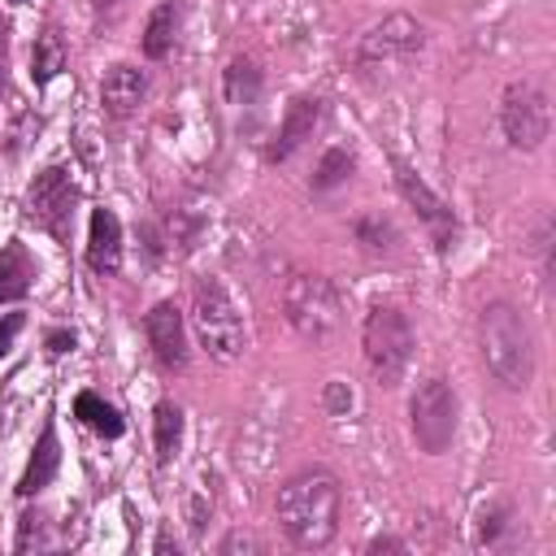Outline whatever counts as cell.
Returning <instances> with one entry per match:
<instances>
[{
	"mask_svg": "<svg viewBox=\"0 0 556 556\" xmlns=\"http://www.w3.org/2000/svg\"><path fill=\"white\" fill-rule=\"evenodd\" d=\"M74 417L83 421V426H91L100 439H117L122 430H126V421H122V413L113 408V404H104L96 391H83L78 400H74Z\"/></svg>",
	"mask_w": 556,
	"mask_h": 556,
	"instance_id": "ffe728a7",
	"label": "cell"
},
{
	"mask_svg": "<svg viewBox=\"0 0 556 556\" xmlns=\"http://www.w3.org/2000/svg\"><path fill=\"white\" fill-rule=\"evenodd\" d=\"M478 343H482V365L500 387H508V391L530 387V378H534V334L508 300H495V304L482 308Z\"/></svg>",
	"mask_w": 556,
	"mask_h": 556,
	"instance_id": "7a4b0ae2",
	"label": "cell"
},
{
	"mask_svg": "<svg viewBox=\"0 0 556 556\" xmlns=\"http://www.w3.org/2000/svg\"><path fill=\"white\" fill-rule=\"evenodd\" d=\"M4 70H9V30L0 26V87H4Z\"/></svg>",
	"mask_w": 556,
	"mask_h": 556,
	"instance_id": "4dcf8cb0",
	"label": "cell"
},
{
	"mask_svg": "<svg viewBox=\"0 0 556 556\" xmlns=\"http://www.w3.org/2000/svg\"><path fill=\"white\" fill-rule=\"evenodd\" d=\"M13 4H22V0H13Z\"/></svg>",
	"mask_w": 556,
	"mask_h": 556,
	"instance_id": "836d02e7",
	"label": "cell"
},
{
	"mask_svg": "<svg viewBox=\"0 0 556 556\" xmlns=\"http://www.w3.org/2000/svg\"><path fill=\"white\" fill-rule=\"evenodd\" d=\"M143 96H148V74L139 65H113L100 83V104L113 117H130Z\"/></svg>",
	"mask_w": 556,
	"mask_h": 556,
	"instance_id": "5bb4252c",
	"label": "cell"
},
{
	"mask_svg": "<svg viewBox=\"0 0 556 556\" xmlns=\"http://www.w3.org/2000/svg\"><path fill=\"white\" fill-rule=\"evenodd\" d=\"M282 308H287L291 330L308 343H330L343 326V295L321 274H295L282 291Z\"/></svg>",
	"mask_w": 556,
	"mask_h": 556,
	"instance_id": "277c9868",
	"label": "cell"
},
{
	"mask_svg": "<svg viewBox=\"0 0 556 556\" xmlns=\"http://www.w3.org/2000/svg\"><path fill=\"white\" fill-rule=\"evenodd\" d=\"M426 35L417 26V17L408 13H387L378 26H369L356 43V70L361 74H382V70H400L421 52Z\"/></svg>",
	"mask_w": 556,
	"mask_h": 556,
	"instance_id": "52a82bcc",
	"label": "cell"
},
{
	"mask_svg": "<svg viewBox=\"0 0 556 556\" xmlns=\"http://www.w3.org/2000/svg\"><path fill=\"white\" fill-rule=\"evenodd\" d=\"M30 282H35V261H30V252H26L17 239H9V243L0 248V304L22 300V295L30 291Z\"/></svg>",
	"mask_w": 556,
	"mask_h": 556,
	"instance_id": "e0dca14e",
	"label": "cell"
},
{
	"mask_svg": "<svg viewBox=\"0 0 556 556\" xmlns=\"http://www.w3.org/2000/svg\"><path fill=\"white\" fill-rule=\"evenodd\" d=\"M504 526H508V508H486V513L478 517L473 543H478V547H495V543H500V534H504Z\"/></svg>",
	"mask_w": 556,
	"mask_h": 556,
	"instance_id": "d4e9b609",
	"label": "cell"
},
{
	"mask_svg": "<svg viewBox=\"0 0 556 556\" xmlns=\"http://www.w3.org/2000/svg\"><path fill=\"white\" fill-rule=\"evenodd\" d=\"M182 426H187L182 408H178L174 400H161L156 413H152V439H156V460H161V465H169V460L178 456V447H182Z\"/></svg>",
	"mask_w": 556,
	"mask_h": 556,
	"instance_id": "ac0fdd59",
	"label": "cell"
},
{
	"mask_svg": "<svg viewBox=\"0 0 556 556\" xmlns=\"http://www.w3.org/2000/svg\"><path fill=\"white\" fill-rule=\"evenodd\" d=\"M143 334H148V348H152V356H156L161 369H187V361H191L187 321H182V313H178L174 300L152 304V313L143 317Z\"/></svg>",
	"mask_w": 556,
	"mask_h": 556,
	"instance_id": "8fae6325",
	"label": "cell"
},
{
	"mask_svg": "<svg viewBox=\"0 0 556 556\" xmlns=\"http://www.w3.org/2000/svg\"><path fill=\"white\" fill-rule=\"evenodd\" d=\"M96 9H113V4H122V0H91Z\"/></svg>",
	"mask_w": 556,
	"mask_h": 556,
	"instance_id": "d6a6232c",
	"label": "cell"
},
{
	"mask_svg": "<svg viewBox=\"0 0 556 556\" xmlns=\"http://www.w3.org/2000/svg\"><path fill=\"white\" fill-rule=\"evenodd\" d=\"M191 330H195L200 348H204L213 361H222V365L239 361L243 348H248L243 317H239L235 300L226 295V287H222L217 278H200V282L191 287Z\"/></svg>",
	"mask_w": 556,
	"mask_h": 556,
	"instance_id": "3957f363",
	"label": "cell"
},
{
	"mask_svg": "<svg viewBox=\"0 0 556 556\" xmlns=\"http://www.w3.org/2000/svg\"><path fill=\"white\" fill-rule=\"evenodd\" d=\"M74 204H78V187L61 165H48L35 174V182L26 187V222H35L39 230H48L52 239L70 235L74 222Z\"/></svg>",
	"mask_w": 556,
	"mask_h": 556,
	"instance_id": "9c48e42d",
	"label": "cell"
},
{
	"mask_svg": "<svg viewBox=\"0 0 556 556\" xmlns=\"http://www.w3.org/2000/svg\"><path fill=\"white\" fill-rule=\"evenodd\" d=\"M261 65L252 61V56H235L230 65H226V74H222V87H226V100L230 104H256V96H261Z\"/></svg>",
	"mask_w": 556,
	"mask_h": 556,
	"instance_id": "d6986e66",
	"label": "cell"
},
{
	"mask_svg": "<svg viewBox=\"0 0 556 556\" xmlns=\"http://www.w3.org/2000/svg\"><path fill=\"white\" fill-rule=\"evenodd\" d=\"M317 122H321V100H317V96H295V100L287 104V113H282V126H278L274 143L265 148V161H287L300 143L313 139Z\"/></svg>",
	"mask_w": 556,
	"mask_h": 556,
	"instance_id": "7c38bea8",
	"label": "cell"
},
{
	"mask_svg": "<svg viewBox=\"0 0 556 556\" xmlns=\"http://www.w3.org/2000/svg\"><path fill=\"white\" fill-rule=\"evenodd\" d=\"M361 348L365 365L378 387H395L413 361V326L395 304H374L365 326H361Z\"/></svg>",
	"mask_w": 556,
	"mask_h": 556,
	"instance_id": "5b68a950",
	"label": "cell"
},
{
	"mask_svg": "<svg viewBox=\"0 0 556 556\" xmlns=\"http://www.w3.org/2000/svg\"><path fill=\"white\" fill-rule=\"evenodd\" d=\"M43 348H48L52 356H61V352H74V330H48Z\"/></svg>",
	"mask_w": 556,
	"mask_h": 556,
	"instance_id": "f1b7e54d",
	"label": "cell"
},
{
	"mask_svg": "<svg viewBox=\"0 0 556 556\" xmlns=\"http://www.w3.org/2000/svg\"><path fill=\"white\" fill-rule=\"evenodd\" d=\"M217 552L222 556H239V552H261V539L256 534H248V530H230L222 543H217Z\"/></svg>",
	"mask_w": 556,
	"mask_h": 556,
	"instance_id": "484cf974",
	"label": "cell"
},
{
	"mask_svg": "<svg viewBox=\"0 0 556 556\" xmlns=\"http://www.w3.org/2000/svg\"><path fill=\"white\" fill-rule=\"evenodd\" d=\"M378 552H404V539H391V534L369 539V556H378Z\"/></svg>",
	"mask_w": 556,
	"mask_h": 556,
	"instance_id": "f546056e",
	"label": "cell"
},
{
	"mask_svg": "<svg viewBox=\"0 0 556 556\" xmlns=\"http://www.w3.org/2000/svg\"><path fill=\"white\" fill-rule=\"evenodd\" d=\"M178 26H182V0H161L148 13V22H143V39H139L143 56L148 61L169 56L174 52V39H178Z\"/></svg>",
	"mask_w": 556,
	"mask_h": 556,
	"instance_id": "2e32d148",
	"label": "cell"
},
{
	"mask_svg": "<svg viewBox=\"0 0 556 556\" xmlns=\"http://www.w3.org/2000/svg\"><path fill=\"white\" fill-rule=\"evenodd\" d=\"M395 187H400V195L408 200V208L421 217V226L430 230L434 248H439V252H452V248H456V217H452V208H447L404 161H395Z\"/></svg>",
	"mask_w": 556,
	"mask_h": 556,
	"instance_id": "30bf717a",
	"label": "cell"
},
{
	"mask_svg": "<svg viewBox=\"0 0 556 556\" xmlns=\"http://www.w3.org/2000/svg\"><path fill=\"white\" fill-rule=\"evenodd\" d=\"M87 265L96 274H117L122 269V222L113 208H96L87 226Z\"/></svg>",
	"mask_w": 556,
	"mask_h": 556,
	"instance_id": "4fadbf2b",
	"label": "cell"
},
{
	"mask_svg": "<svg viewBox=\"0 0 556 556\" xmlns=\"http://www.w3.org/2000/svg\"><path fill=\"white\" fill-rule=\"evenodd\" d=\"M408 426H413V439L421 452L439 456L452 447L456 439V391L447 378H426L417 382L413 400H408Z\"/></svg>",
	"mask_w": 556,
	"mask_h": 556,
	"instance_id": "8992f818",
	"label": "cell"
},
{
	"mask_svg": "<svg viewBox=\"0 0 556 556\" xmlns=\"http://www.w3.org/2000/svg\"><path fill=\"white\" fill-rule=\"evenodd\" d=\"M352 169H356V156L348 148H326L317 169H313V191H334L339 182L352 178Z\"/></svg>",
	"mask_w": 556,
	"mask_h": 556,
	"instance_id": "7402d4cb",
	"label": "cell"
},
{
	"mask_svg": "<svg viewBox=\"0 0 556 556\" xmlns=\"http://www.w3.org/2000/svg\"><path fill=\"white\" fill-rule=\"evenodd\" d=\"M17 552H43L52 547V534H48V513L43 508H26L17 517V539H13Z\"/></svg>",
	"mask_w": 556,
	"mask_h": 556,
	"instance_id": "cb8c5ba5",
	"label": "cell"
},
{
	"mask_svg": "<svg viewBox=\"0 0 556 556\" xmlns=\"http://www.w3.org/2000/svg\"><path fill=\"white\" fill-rule=\"evenodd\" d=\"M352 235H356V243H361L365 252H391V248L400 243L395 226H391L382 213H365V217H356V222H352Z\"/></svg>",
	"mask_w": 556,
	"mask_h": 556,
	"instance_id": "603a6c76",
	"label": "cell"
},
{
	"mask_svg": "<svg viewBox=\"0 0 556 556\" xmlns=\"http://www.w3.org/2000/svg\"><path fill=\"white\" fill-rule=\"evenodd\" d=\"M22 326H26V317H22V313H4V317H0V356H9V352H13V343H17Z\"/></svg>",
	"mask_w": 556,
	"mask_h": 556,
	"instance_id": "4316f807",
	"label": "cell"
},
{
	"mask_svg": "<svg viewBox=\"0 0 556 556\" xmlns=\"http://www.w3.org/2000/svg\"><path fill=\"white\" fill-rule=\"evenodd\" d=\"M169 547H174V552H178V543H174V539H169V534H161V539H156V552H169Z\"/></svg>",
	"mask_w": 556,
	"mask_h": 556,
	"instance_id": "1f68e13d",
	"label": "cell"
},
{
	"mask_svg": "<svg viewBox=\"0 0 556 556\" xmlns=\"http://www.w3.org/2000/svg\"><path fill=\"white\" fill-rule=\"evenodd\" d=\"M339 478L321 465L313 469H300L291 473L282 486H278V500H274V517L282 526V534L300 547V552H321L334 543L339 534Z\"/></svg>",
	"mask_w": 556,
	"mask_h": 556,
	"instance_id": "6da1fadb",
	"label": "cell"
},
{
	"mask_svg": "<svg viewBox=\"0 0 556 556\" xmlns=\"http://www.w3.org/2000/svg\"><path fill=\"white\" fill-rule=\"evenodd\" d=\"M56 469H61V439H56V426L48 421V426L39 430V443H35V452H30L26 469H22L17 495H39V491L56 478Z\"/></svg>",
	"mask_w": 556,
	"mask_h": 556,
	"instance_id": "9a60e30c",
	"label": "cell"
},
{
	"mask_svg": "<svg viewBox=\"0 0 556 556\" xmlns=\"http://www.w3.org/2000/svg\"><path fill=\"white\" fill-rule=\"evenodd\" d=\"M500 126H504V139L521 152H534L543 148L547 130H552V109H547V91L530 78L521 83H508L504 87V100H500Z\"/></svg>",
	"mask_w": 556,
	"mask_h": 556,
	"instance_id": "ba28073f",
	"label": "cell"
},
{
	"mask_svg": "<svg viewBox=\"0 0 556 556\" xmlns=\"http://www.w3.org/2000/svg\"><path fill=\"white\" fill-rule=\"evenodd\" d=\"M61 70H65V43H61L56 30H43L35 39V48H30V78H35V87H48Z\"/></svg>",
	"mask_w": 556,
	"mask_h": 556,
	"instance_id": "44dd1931",
	"label": "cell"
},
{
	"mask_svg": "<svg viewBox=\"0 0 556 556\" xmlns=\"http://www.w3.org/2000/svg\"><path fill=\"white\" fill-rule=\"evenodd\" d=\"M326 408H330V413L352 408V391H348L343 382H330V387H326Z\"/></svg>",
	"mask_w": 556,
	"mask_h": 556,
	"instance_id": "83f0119b",
	"label": "cell"
}]
</instances>
